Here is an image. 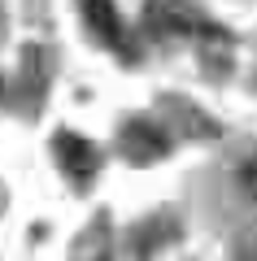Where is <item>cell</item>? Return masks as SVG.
<instances>
[{"label":"cell","instance_id":"cell-1","mask_svg":"<svg viewBox=\"0 0 257 261\" xmlns=\"http://www.w3.org/2000/svg\"><path fill=\"white\" fill-rule=\"evenodd\" d=\"M57 166H61L74 183H87V178L101 170V152H96V144L83 140V135L61 130V135H57Z\"/></svg>","mask_w":257,"mask_h":261},{"label":"cell","instance_id":"cell-2","mask_svg":"<svg viewBox=\"0 0 257 261\" xmlns=\"http://www.w3.org/2000/svg\"><path fill=\"white\" fill-rule=\"evenodd\" d=\"M83 9H87V27H92L109 48H118V53L127 48V31H122V18H118V9H113V0H87Z\"/></svg>","mask_w":257,"mask_h":261},{"label":"cell","instance_id":"cell-3","mask_svg":"<svg viewBox=\"0 0 257 261\" xmlns=\"http://www.w3.org/2000/svg\"><path fill=\"white\" fill-rule=\"evenodd\" d=\"M122 140H127V148H135L139 157H161V152H166L161 130L148 126V122H135V126H127V130H122ZM135 152H131V157H135Z\"/></svg>","mask_w":257,"mask_h":261},{"label":"cell","instance_id":"cell-4","mask_svg":"<svg viewBox=\"0 0 257 261\" xmlns=\"http://www.w3.org/2000/svg\"><path fill=\"white\" fill-rule=\"evenodd\" d=\"M236 187L248 196V200H257V157L244 161V166H236Z\"/></svg>","mask_w":257,"mask_h":261}]
</instances>
